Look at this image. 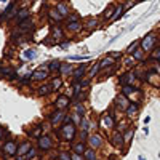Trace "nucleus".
I'll use <instances>...</instances> for the list:
<instances>
[{"label": "nucleus", "instance_id": "1", "mask_svg": "<svg viewBox=\"0 0 160 160\" xmlns=\"http://www.w3.org/2000/svg\"><path fill=\"white\" fill-rule=\"evenodd\" d=\"M59 135L64 141H74V138L77 136V127L75 123L72 122V117H66L64 118V122L59 128Z\"/></svg>", "mask_w": 160, "mask_h": 160}, {"label": "nucleus", "instance_id": "2", "mask_svg": "<svg viewBox=\"0 0 160 160\" xmlns=\"http://www.w3.org/2000/svg\"><path fill=\"white\" fill-rule=\"evenodd\" d=\"M157 45V35L154 32H149L146 37L141 38V48L148 53V51H152Z\"/></svg>", "mask_w": 160, "mask_h": 160}, {"label": "nucleus", "instance_id": "3", "mask_svg": "<svg viewBox=\"0 0 160 160\" xmlns=\"http://www.w3.org/2000/svg\"><path fill=\"white\" fill-rule=\"evenodd\" d=\"M2 152H3L5 157H15V155H18V144L15 141H7L2 146Z\"/></svg>", "mask_w": 160, "mask_h": 160}, {"label": "nucleus", "instance_id": "4", "mask_svg": "<svg viewBox=\"0 0 160 160\" xmlns=\"http://www.w3.org/2000/svg\"><path fill=\"white\" fill-rule=\"evenodd\" d=\"M37 146H38L40 151H50V149H53V139H51V136H50V135L38 136Z\"/></svg>", "mask_w": 160, "mask_h": 160}, {"label": "nucleus", "instance_id": "5", "mask_svg": "<svg viewBox=\"0 0 160 160\" xmlns=\"http://www.w3.org/2000/svg\"><path fill=\"white\" fill-rule=\"evenodd\" d=\"M101 125H102V128H106V130H114V127H115L114 115H112L111 112H104L102 117H101Z\"/></svg>", "mask_w": 160, "mask_h": 160}, {"label": "nucleus", "instance_id": "6", "mask_svg": "<svg viewBox=\"0 0 160 160\" xmlns=\"http://www.w3.org/2000/svg\"><path fill=\"white\" fill-rule=\"evenodd\" d=\"M48 75H50V71H48V66L45 68H40V69H37V71H34V74H32V80H35V82H42V80H47L48 78Z\"/></svg>", "mask_w": 160, "mask_h": 160}, {"label": "nucleus", "instance_id": "7", "mask_svg": "<svg viewBox=\"0 0 160 160\" xmlns=\"http://www.w3.org/2000/svg\"><path fill=\"white\" fill-rule=\"evenodd\" d=\"M128 104H130L128 96H125L123 93H122V95H118V96L115 98V101H114V106H115L117 111H125V109L128 108Z\"/></svg>", "mask_w": 160, "mask_h": 160}, {"label": "nucleus", "instance_id": "8", "mask_svg": "<svg viewBox=\"0 0 160 160\" xmlns=\"http://www.w3.org/2000/svg\"><path fill=\"white\" fill-rule=\"evenodd\" d=\"M64 118H66V111H55L50 115V123L53 127H56V125L64 122Z\"/></svg>", "mask_w": 160, "mask_h": 160}, {"label": "nucleus", "instance_id": "9", "mask_svg": "<svg viewBox=\"0 0 160 160\" xmlns=\"http://www.w3.org/2000/svg\"><path fill=\"white\" fill-rule=\"evenodd\" d=\"M111 142L115 146V148L117 149H123L125 148V138H123V135H122V133H120V131H115L114 133V135L111 136Z\"/></svg>", "mask_w": 160, "mask_h": 160}, {"label": "nucleus", "instance_id": "10", "mask_svg": "<svg viewBox=\"0 0 160 160\" xmlns=\"http://www.w3.org/2000/svg\"><path fill=\"white\" fill-rule=\"evenodd\" d=\"M120 83L122 85H135L136 83V72L135 71L125 72L122 77H120Z\"/></svg>", "mask_w": 160, "mask_h": 160}, {"label": "nucleus", "instance_id": "11", "mask_svg": "<svg viewBox=\"0 0 160 160\" xmlns=\"http://www.w3.org/2000/svg\"><path fill=\"white\" fill-rule=\"evenodd\" d=\"M102 136L101 135H98V133H95V135H90L88 136V144H90V148L91 149H99L101 148V146H102Z\"/></svg>", "mask_w": 160, "mask_h": 160}, {"label": "nucleus", "instance_id": "12", "mask_svg": "<svg viewBox=\"0 0 160 160\" xmlns=\"http://www.w3.org/2000/svg\"><path fill=\"white\" fill-rule=\"evenodd\" d=\"M55 106H56V109L58 111H66L71 106V98L69 96H59L56 101H55Z\"/></svg>", "mask_w": 160, "mask_h": 160}, {"label": "nucleus", "instance_id": "13", "mask_svg": "<svg viewBox=\"0 0 160 160\" xmlns=\"http://www.w3.org/2000/svg\"><path fill=\"white\" fill-rule=\"evenodd\" d=\"M138 112H139V104L138 102H130L128 104V108L125 109V114H127V117L128 118H135L136 115H138Z\"/></svg>", "mask_w": 160, "mask_h": 160}, {"label": "nucleus", "instance_id": "14", "mask_svg": "<svg viewBox=\"0 0 160 160\" xmlns=\"http://www.w3.org/2000/svg\"><path fill=\"white\" fill-rule=\"evenodd\" d=\"M51 38L55 40V42H61L64 38V29L61 26H53L51 28Z\"/></svg>", "mask_w": 160, "mask_h": 160}, {"label": "nucleus", "instance_id": "15", "mask_svg": "<svg viewBox=\"0 0 160 160\" xmlns=\"http://www.w3.org/2000/svg\"><path fill=\"white\" fill-rule=\"evenodd\" d=\"M87 69H88V64H80L78 68L72 72V80H80V78H83V75L87 74Z\"/></svg>", "mask_w": 160, "mask_h": 160}, {"label": "nucleus", "instance_id": "16", "mask_svg": "<svg viewBox=\"0 0 160 160\" xmlns=\"http://www.w3.org/2000/svg\"><path fill=\"white\" fill-rule=\"evenodd\" d=\"M32 148H34V146L31 144V141H22V142L18 146V157H24Z\"/></svg>", "mask_w": 160, "mask_h": 160}, {"label": "nucleus", "instance_id": "17", "mask_svg": "<svg viewBox=\"0 0 160 160\" xmlns=\"http://www.w3.org/2000/svg\"><path fill=\"white\" fill-rule=\"evenodd\" d=\"M18 29H19L21 32H28V31H32V29H34V21H32L31 18H28V19H24V21L18 22Z\"/></svg>", "mask_w": 160, "mask_h": 160}, {"label": "nucleus", "instance_id": "18", "mask_svg": "<svg viewBox=\"0 0 160 160\" xmlns=\"http://www.w3.org/2000/svg\"><path fill=\"white\" fill-rule=\"evenodd\" d=\"M48 18H50V21H53V22H61L62 19H66L61 13L56 10V8H50V11H48Z\"/></svg>", "mask_w": 160, "mask_h": 160}, {"label": "nucleus", "instance_id": "19", "mask_svg": "<svg viewBox=\"0 0 160 160\" xmlns=\"http://www.w3.org/2000/svg\"><path fill=\"white\" fill-rule=\"evenodd\" d=\"M122 93L125 96H128V99H130L131 95H135V93H141V90L138 87H135V85H122Z\"/></svg>", "mask_w": 160, "mask_h": 160}, {"label": "nucleus", "instance_id": "20", "mask_svg": "<svg viewBox=\"0 0 160 160\" xmlns=\"http://www.w3.org/2000/svg\"><path fill=\"white\" fill-rule=\"evenodd\" d=\"M55 8L61 13V15H62L64 18H68V16L71 15V8H69V5H68V3H64V2H58Z\"/></svg>", "mask_w": 160, "mask_h": 160}, {"label": "nucleus", "instance_id": "21", "mask_svg": "<svg viewBox=\"0 0 160 160\" xmlns=\"http://www.w3.org/2000/svg\"><path fill=\"white\" fill-rule=\"evenodd\" d=\"M71 149H72V152H75V154H80V155H83V154H85V151H87L85 141H78V142H74Z\"/></svg>", "mask_w": 160, "mask_h": 160}, {"label": "nucleus", "instance_id": "22", "mask_svg": "<svg viewBox=\"0 0 160 160\" xmlns=\"http://www.w3.org/2000/svg\"><path fill=\"white\" fill-rule=\"evenodd\" d=\"M83 26H85V29H88V31H95V29L99 28V19L98 18H88Z\"/></svg>", "mask_w": 160, "mask_h": 160}, {"label": "nucleus", "instance_id": "23", "mask_svg": "<svg viewBox=\"0 0 160 160\" xmlns=\"http://www.w3.org/2000/svg\"><path fill=\"white\" fill-rule=\"evenodd\" d=\"M29 16H31V11H29L28 8H21V10L18 11L15 21H16V22H21V21H24V19H28Z\"/></svg>", "mask_w": 160, "mask_h": 160}, {"label": "nucleus", "instance_id": "24", "mask_svg": "<svg viewBox=\"0 0 160 160\" xmlns=\"http://www.w3.org/2000/svg\"><path fill=\"white\" fill-rule=\"evenodd\" d=\"M53 90H51V83H45V85H40L38 87V90H37V95L38 96H47V95H50Z\"/></svg>", "mask_w": 160, "mask_h": 160}, {"label": "nucleus", "instance_id": "25", "mask_svg": "<svg viewBox=\"0 0 160 160\" xmlns=\"http://www.w3.org/2000/svg\"><path fill=\"white\" fill-rule=\"evenodd\" d=\"M82 29H83V24H82V21L68 22V31H71V32H80Z\"/></svg>", "mask_w": 160, "mask_h": 160}, {"label": "nucleus", "instance_id": "26", "mask_svg": "<svg viewBox=\"0 0 160 160\" xmlns=\"http://www.w3.org/2000/svg\"><path fill=\"white\" fill-rule=\"evenodd\" d=\"M114 13H115V5H109L108 8L104 10L102 18H104L106 21H109V22H111V19H112V16H114Z\"/></svg>", "mask_w": 160, "mask_h": 160}, {"label": "nucleus", "instance_id": "27", "mask_svg": "<svg viewBox=\"0 0 160 160\" xmlns=\"http://www.w3.org/2000/svg\"><path fill=\"white\" fill-rule=\"evenodd\" d=\"M74 69L69 62H61V69H59V74L61 75H72Z\"/></svg>", "mask_w": 160, "mask_h": 160}, {"label": "nucleus", "instance_id": "28", "mask_svg": "<svg viewBox=\"0 0 160 160\" xmlns=\"http://www.w3.org/2000/svg\"><path fill=\"white\" fill-rule=\"evenodd\" d=\"M59 69H61V61H58V59H53V61L48 64L50 74H56V72H59Z\"/></svg>", "mask_w": 160, "mask_h": 160}, {"label": "nucleus", "instance_id": "29", "mask_svg": "<svg viewBox=\"0 0 160 160\" xmlns=\"http://www.w3.org/2000/svg\"><path fill=\"white\" fill-rule=\"evenodd\" d=\"M114 62H115V59H114V58H111V56H108V58H104V59H101V61H99V68H101V69L112 68Z\"/></svg>", "mask_w": 160, "mask_h": 160}, {"label": "nucleus", "instance_id": "30", "mask_svg": "<svg viewBox=\"0 0 160 160\" xmlns=\"http://www.w3.org/2000/svg\"><path fill=\"white\" fill-rule=\"evenodd\" d=\"M127 11V8H125V5H117L115 7V13H114V16H112V19H111V22H114V21H117L120 16L123 15V13Z\"/></svg>", "mask_w": 160, "mask_h": 160}, {"label": "nucleus", "instance_id": "31", "mask_svg": "<svg viewBox=\"0 0 160 160\" xmlns=\"http://www.w3.org/2000/svg\"><path fill=\"white\" fill-rule=\"evenodd\" d=\"M99 71H101V68H99V62H95V64H93L91 66V69L88 71V78H93V77H96L98 74H99Z\"/></svg>", "mask_w": 160, "mask_h": 160}, {"label": "nucleus", "instance_id": "32", "mask_svg": "<svg viewBox=\"0 0 160 160\" xmlns=\"http://www.w3.org/2000/svg\"><path fill=\"white\" fill-rule=\"evenodd\" d=\"M62 87V78L61 77H55L51 80V90L53 91H56V90H59Z\"/></svg>", "mask_w": 160, "mask_h": 160}, {"label": "nucleus", "instance_id": "33", "mask_svg": "<svg viewBox=\"0 0 160 160\" xmlns=\"http://www.w3.org/2000/svg\"><path fill=\"white\" fill-rule=\"evenodd\" d=\"M144 53H146V51H144V50L139 47L135 53H133L131 56H133V59H135V61H144Z\"/></svg>", "mask_w": 160, "mask_h": 160}, {"label": "nucleus", "instance_id": "34", "mask_svg": "<svg viewBox=\"0 0 160 160\" xmlns=\"http://www.w3.org/2000/svg\"><path fill=\"white\" fill-rule=\"evenodd\" d=\"M83 157H85V160H96V151L91 149V148H88V149L85 151Z\"/></svg>", "mask_w": 160, "mask_h": 160}, {"label": "nucleus", "instance_id": "35", "mask_svg": "<svg viewBox=\"0 0 160 160\" xmlns=\"http://www.w3.org/2000/svg\"><path fill=\"white\" fill-rule=\"evenodd\" d=\"M133 136H135V130H133V128H128V130L123 133L125 142H127V144H130V142H131V139H133Z\"/></svg>", "mask_w": 160, "mask_h": 160}, {"label": "nucleus", "instance_id": "36", "mask_svg": "<svg viewBox=\"0 0 160 160\" xmlns=\"http://www.w3.org/2000/svg\"><path fill=\"white\" fill-rule=\"evenodd\" d=\"M139 47H141V40H136V42H133V43L128 47L127 53H128V55H133V53H135V51H136Z\"/></svg>", "mask_w": 160, "mask_h": 160}, {"label": "nucleus", "instance_id": "37", "mask_svg": "<svg viewBox=\"0 0 160 160\" xmlns=\"http://www.w3.org/2000/svg\"><path fill=\"white\" fill-rule=\"evenodd\" d=\"M75 112L77 114H80V115H82V117H85V106H83V102H77L75 104Z\"/></svg>", "mask_w": 160, "mask_h": 160}, {"label": "nucleus", "instance_id": "38", "mask_svg": "<svg viewBox=\"0 0 160 160\" xmlns=\"http://www.w3.org/2000/svg\"><path fill=\"white\" fill-rule=\"evenodd\" d=\"M151 59H155V61H160V45L155 47L151 53Z\"/></svg>", "mask_w": 160, "mask_h": 160}, {"label": "nucleus", "instance_id": "39", "mask_svg": "<svg viewBox=\"0 0 160 160\" xmlns=\"http://www.w3.org/2000/svg\"><path fill=\"white\" fill-rule=\"evenodd\" d=\"M75 21H80V15H77V13H71V15L66 18V22H75Z\"/></svg>", "mask_w": 160, "mask_h": 160}, {"label": "nucleus", "instance_id": "40", "mask_svg": "<svg viewBox=\"0 0 160 160\" xmlns=\"http://www.w3.org/2000/svg\"><path fill=\"white\" fill-rule=\"evenodd\" d=\"M58 160H72V158H71V154H68L66 151H59L58 152Z\"/></svg>", "mask_w": 160, "mask_h": 160}, {"label": "nucleus", "instance_id": "41", "mask_svg": "<svg viewBox=\"0 0 160 160\" xmlns=\"http://www.w3.org/2000/svg\"><path fill=\"white\" fill-rule=\"evenodd\" d=\"M37 56V51L35 50H26L24 51V58H28V59H32Z\"/></svg>", "mask_w": 160, "mask_h": 160}, {"label": "nucleus", "instance_id": "42", "mask_svg": "<svg viewBox=\"0 0 160 160\" xmlns=\"http://www.w3.org/2000/svg\"><path fill=\"white\" fill-rule=\"evenodd\" d=\"M82 115H80V114H77V112H74L72 114V122L75 123V125H80V123H82Z\"/></svg>", "mask_w": 160, "mask_h": 160}, {"label": "nucleus", "instance_id": "43", "mask_svg": "<svg viewBox=\"0 0 160 160\" xmlns=\"http://www.w3.org/2000/svg\"><path fill=\"white\" fill-rule=\"evenodd\" d=\"M80 125H82V128H83V131H88L90 130V127H91V123H90V120L88 118H82V123H80Z\"/></svg>", "mask_w": 160, "mask_h": 160}, {"label": "nucleus", "instance_id": "44", "mask_svg": "<svg viewBox=\"0 0 160 160\" xmlns=\"http://www.w3.org/2000/svg\"><path fill=\"white\" fill-rule=\"evenodd\" d=\"M35 154H37V151H35V149L32 148V149H31V151H29L28 154L24 155V160H29V158H34V157H35Z\"/></svg>", "mask_w": 160, "mask_h": 160}, {"label": "nucleus", "instance_id": "45", "mask_svg": "<svg viewBox=\"0 0 160 160\" xmlns=\"http://www.w3.org/2000/svg\"><path fill=\"white\" fill-rule=\"evenodd\" d=\"M71 158H72V160H85V157H83V155L75 154V152H71Z\"/></svg>", "mask_w": 160, "mask_h": 160}, {"label": "nucleus", "instance_id": "46", "mask_svg": "<svg viewBox=\"0 0 160 160\" xmlns=\"http://www.w3.org/2000/svg\"><path fill=\"white\" fill-rule=\"evenodd\" d=\"M109 56L114 58V59H118V58H122V53H120V51H111Z\"/></svg>", "mask_w": 160, "mask_h": 160}, {"label": "nucleus", "instance_id": "47", "mask_svg": "<svg viewBox=\"0 0 160 160\" xmlns=\"http://www.w3.org/2000/svg\"><path fill=\"white\" fill-rule=\"evenodd\" d=\"M5 136H7V131H5V128H2V127H0V141H2V139H5Z\"/></svg>", "mask_w": 160, "mask_h": 160}, {"label": "nucleus", "instance_id": "48", "mask_svg": "<svg viewBox=\"0 0 160 160\" xmlns=\"http://www.w3.org/2000/svg\"><path fill=\"white\" fill-rule=\"evenodd\" d=\"M68 59H77V61H82V59H88V56H69Z\"/></svg>", "mask_w": 160, "mask_h": 160}, {"label": "nucleus", "instance_id": "49", "mask_svg": "<svg viewBox=\"0 0 160 160\" xmlns=\"http://www.w3.org/2000/svg\"><path fill=\"white\" fill-rule=\"evenodd\" d=\"M68 47H69V42H62L61 43V48H68Z\"/></svg>", "mask_w": 160, "mask_h": 160}, {"label": "nucleus", "instance_id": "50", "mask_svg": "<svg viewBox=\"0 0 160 160\" xmlns=\"http://www.w3.org/2000/svg\"><path fill=\"white\" fill-rule=\"evenodd\" d=\"M109 160H118V158H115V157H109Z\"/></svg>", "mask_w": 160, "mask_h": 160}, {"label": "nucleus", "instance_id": "51", "mask_svg": "<svg viewBox=\"0 0 160 160\" xmlns=\"http://www.w3.org/2000/svg\"><path fill=\"white\" fill-rule=\"evenodd\" d=\"M133 2H135V3H138V2H142V0H133Z\"/></svg>", "mask_w": 160, "mask_h": 160}, {"label": "nucleus", "instance_id": "52", "mask_svg": "<svg viewBox=\"0 0 160 160\" xmlns=\"http://www.w3.org/2000/svg\"><path fill=\"white\" fill-rule=\"evenodd\" d=\"M139 160H146V158H144V157H142V155H141V157H139Z\"/></svg>", "mask_w": 160, "mask_h": 160}, {"label": "nucleus", "instance_id": "53", "mask_svg": "<svg viewBox=\"0 0 160 160\" xmlns=\"http://www.w3.org/2000/svg\"><path fill=\"white\" fill-rule=\"evenodd\" d=\"M0 2H5V0H0Z\"/></svg>", "mask_w": 160, "mask_h": 160}, {"label": "nucleus", "instance_id": "54", "mask_svg": "<svg viewBox=\"0 0 160 160\" xmlns=\"http://www.w3.org/2000/svg\"><path fill=\"white\" fill-rule=\"evenodd\" d=\"M0 64H2V61H0Z\"/></svg>", "mask_w": 160, "mask_h": 160}, {"label": "nucleus", "instance_id": "55", "mask_svg": "<svg viewBox=\"0 0 160 160\" xmlns=\"http://www.w3.org/2000/svg\"><path fill=\"white\" fill-rule=\"evenodd\" d=\"M158 157H160V154H158Z\"/></svg>", "mask_w": 160, "mask_h": 160}]
</instances>
